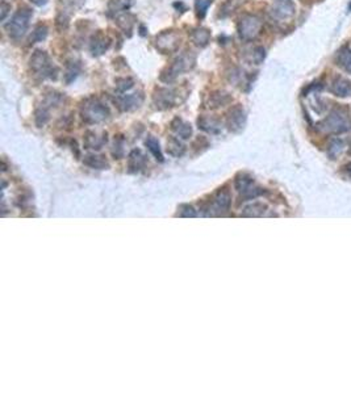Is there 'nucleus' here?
Returning <instances> with one entry per match:
<instances>
[{"instance_id": "10", "label": "nucleus", "mask_w": 351, "mask_h": 394, "mask_svg": "<svg viewBox=\"0 0 351 394\" xmlns=\"http://www.w3.org/2000/svg\"><path fill=\"white\" fill-rule=\"evenodd\" d=\"M270 12H271L272 18L276 20H289L295 15V4L292 0H275Z\"/></svg>"}, {"instance_id": "22", "label": "nucleus", "mask_w": 351, "mask_h": 394, "mask_svg": "<svg viewBox=\"0 0 351 394\" xmlns=\"http://www.w3.org/2000/svg\"><path fill=\"white\" fill-rule=\"evenodd\" d=\"M331 91L337 96H347L351 94V83L344 78H337L331 84Z\"/></svg>"}, {"instance_id": "25", "label": "nucleus", "mask_w": 351, "mask_h": 394, "mask_svg": "<svg viewBox=\"0 0 351 394\" xmlns=\"http://www.w3.org/2000/svg\"><path fill=\"white\" fill-rule=\"evenodd\" d=\"M254 184V180L251 179V176H249L247 173H238L234 179V187L240 193H244L245 190H247Z\"/></svg>"}, {"instance_id": "1", "label": "nucleus", "mask_w": 351, "mask_h": 394, "mask_svg": "<svg viewBox=\"0 0 351 394\" xmlns=\"http://www.w3.org/2000/svg\"><path fill=\"white\" fill-rule=\"evenodd\" d=\"M196 63V56L192 52H186L183 54L178 57L174 62L171 63L164 71H162L160 74V80L164 83H171L174 82L178 78V75H181L182 73L190 71L195 67Z\"/></svg>"}, {"instance_id": "8", "label": "nucleus", "mask_w": 351, "mask_h": 394, "mask_svg": "<svg viewBox=\"0 0 351 394\" xmlns=\"http://www.w3.org/2000/svg\"><path fill=\"white\" fill-rule=\"evenodd\" d=\"M230 205H232V196H230L229 190L224 187L220 188L216 192L208 209L211 211V215H213V212H216L217 215L223 216L225 212L229 211Z\"/></svg>"}, {"instance_id": "16", "label": "nucleus", "mask_w": 351, "mask_h": 394, "mask_svg": "<svg viewBox=\"0 0 351 394\" xmlns=\"http://www.w3.org/2000/svg\"><path fill=\"white\" fill-rule=\"evenodd\" d=\"M198 125L199 129H202V130L207 131V133H211V134H219L220 131H221V128H223V125H221V121H220L219 118L207 117V116L199 117Z\"/></svg>"}, {"instance_id": "12", "label": "nucleus", "mask_w": 351, "mask_h": 394, "mask_svg": "<svg viewBox=\"0 0 351 394\" xmlns=\"http://www.w3.org/2000/svg\"><path fill=\"white\" fill-rule=\"evenodd\" d=\"M143 96L139 94H133V95H118L115 99V103L117 105V108L122 112H129L139 108V105L142 104Z\"/></svg>"}, {"instance_id": "17", "label": "nucleus", "mask_w": 351, "mask_h": 394, "mask_svg": "<svg viewBox=\"0 0 351 394\" xmlns=\"http://www.w3.org/2000/svg\"><path fill=\"white\" fill-rule=\"evenodd\" d=\"M232 100H233V97L230 96L226 91H223V90L215 91V92H212L211 96H209L208 107L211 108V109H217V108H221L224 107V105L230 104L232 103Z\"/></svg>"}, {"instance_id": "5", "label": "nucleus", "mask_w": 351, "mask_h": 394, "mask_svg": "<svg viewBox=\"0 0 351 394\" xmlns=\"http://www.w3.org/2000/svg\"><path fill=\"white\" fill-rule=\"evenodd\" d=\"M181 91L171 90V88H156L153 94V104L154 107L159 111L170 109L175 107L183 100H181Z\"/></svg>"}, {"instance_id": "37", "label": "nucleus", "mask_w": 351, "mask_h": 394, "mask_svg": "<svg viewBox=\"0 0 351 394\" xmlns=\"http://www.w3.org/2000/svg\"><path fill=\"white\" fill-rule=\"evenodd\" d=\"M32 3L36 4V6H39V7H41V6H45L46 3H48V0H31Z\"/></svg>"}, {"instance_id": "11", "label": "nucleus", "mask_w": 351, "mask_h": 394, "mask_svg": "<svg viewBox=\"0 0 351 394\" xmlns=\"http://www.w3.org/2000/svg\"><path fill=\"white\" fill-rule=\"evenodd\" d=\"M111 46V38L108 37L105 33H103L101 31L96 32L90 42V50L92 53V56L99 57L103 56L108 49Z\"/></svg>"}, {"instance_id": "29", "label": "nucleus", "mask_w": 351, "mask_h": 394, "mask_svg": "<svg viewBox=\"0 0 351 394\" xmlns=\"http://www.w3.org/2000/svg\"><path fill=\"white\" fill-rule=\"evenodd\" d=\"M264 211H266V207L263 204L255 203V204H251L245 208L242 216H245V217H259V216L263 215Z\"/></svg>"}, {"instance_id": "36", "label": "nucleus", "mask_w": 351, "mask_h": 394, "mask_svg": "<svg viewBox=\"0 0 351 394\" xmlns=\"http://www.w3.org/2000/svg\"><path fill=\"white\" fill-rule=\"evenodd\" d=\"M8 10H11V6L6 3V2H3L2 3V20H6L8 15Z\"/></svg>"}, {"instance_id": "28", "label": "nucleus", "mask_w": 351, "mask_h": 394, "mask_svg": "<svg viewBox=\"0 0 351 394\" xmlns=\"http://www.w3.org/2000/svg\"><path fill=\"white\" fill-rule=\"evenodd\" d=\"M79 71H80L79 62H77V61H70V62L66 65V71H65V80H66V83L67 84L71 83V82L77 78Z\"/></svg>"}, {"instance_id": "14", "label": "nucleus", "mask_w": 351, "mask_h": 394, "mask_svg": "<svg viewBox=\"0 0 351 394\" xmlns=\"http://www.w3.org/2000/svg\"><path fill=\"white\" fill-rule=\"evenodd\" d=\"M108 142L107 131H103L101 134H98L96 131L88 130L84 134V149L88 150H100L103 146Z\"/></svg>"}, {"instance_id": "35", "label": "nucleus", "mask_w": 351, "mask_h": 394, "mask_svg": "<svg viewBox=\"0 0 351 394\" xmlns=\"http://www.w3.org/2000/svg\"><path fill=\"white\" fill-rule=\"evenodd\" d=\"M133 86H134V80H133L132 78H120V79H116V88H117L118 92H121V94L130 90Z\"/></svg>"}, {"instance_id": "33", "label": "nucleus", "mask_w": 351, "mask_h": 394, "mask_svg": "<svg viewBox=\"0 0 351 394\" xmlns=\"http://www.w3.org/2000/svg\"><path fill=\"white\" fill-rule=\"evenodd\" d=\"M213 3V0H195V10L199 19H204L207 15L209 6Z\"/></svg>"}, {"instance_id": "18", "label": "nucleus", "mask_w": 351, "mask_h": 394, "mask_svg": "<svg viewBox=\"0 0 351 394\" xmlns=\"http://www.w3.org/2000/svg\"><path fill=\"white\" fill-rule=\"evenodd\" d=\"M116 23H117V25L120 27V29H121L125 35H128V37L132 36L133 27H134V24H136V18H134L132 14H129V12H122V14L117 15Z\"/></svg>"}, {"instance_id": "27", "label": "nucleus", "mask_w": 351, "mask_h": 394, "mask_svg": "<svg viewBox=\"0 0 351 394\" xmlns=\"http://www.w3.org/2000/svg\"><path fill=\"white\" fill-rule=\"evenodd\" d=\"M338 65L343 67L346 71L351 73V50L348 48H342L337 56Z\"/></svg>"}, {"instance_id": "30", "label": "nucleus", "mask_w": 351, "mask_h": 394, "mask_svg": "<svg viewBox=\"0 0 351 394\" xmlns=\"http://www.w3.org/2000/svg\"><path fill=\"white\" fill-rule=\"evenodd\" d=\"M124 146H125V142H124V138H122L121 135L116 137L111 150L112 156H113L115 159H121L122 156H124Z\"/></svg>"}, {"instance_id": "7", "label": "nucleus", "mask_w": 351, "mask_h": 394, "mask_svg": "<svg viewBox=\"0 0 351 394\" xmlns=\"http://www.w3.org/2000/svg\"><path fill=\"white\" fill-rule=\"evenodd\" d=\"M181 45V36L175 31H164L156 36L154 40V46L162 54L175 53Z\"/></svg>"}, {"instance_id": "24", "label": "nucleus", "mask_w": 351, "mask_h": 394, "mask_svg": "<svg viewBox=\"0 0 351 394\" xmlns=\"http://www.w3.org/2000/svg\"><path fill=\"white\" fill-rule=\"evenodd\" d=\"M132 4L133 0H111L108 3V11L111 15H120L122 12H126L132 7Z\"/></svg>"}, {"instance_id": "21", "label": "nucleus", "mask_w": 351, "mask_h": 394, "mask_svg": "<svg viewBox=\"0 0 351 394\" xmlns=\"http://www.w3.org/2000/svg\"><path fill=\"white\" fill-rule=\"evenodd\" d=\"M191 40L199 48H205L211 41V32L207 28H196L192 31Z\"/></svg>"}, {"instance_id": "19", "label": "nucleus", "mask_w": 351, "mask_h": 394, "mask_svg": "<svg viewBox=\"0 0 351 394\" xmlns=\"http://www.w3.org/2000/svg\"><path fill=\"white\" fill-rule=\"evenodd\" d=\"M84 166L90 167L94 169H108L109 163L105 159V156L98 155V154H88L83 158Z\"/></svg>"}, {"instance_id": "3", "label": "nucleus", "mask_w": 351, "mask_h": 394, "mask_svg": "<svg viewBox=\"0 0 351 394\" xmlns=\"http://www.w3.org/2000/svg\"><path fill=\"white\" fill-rule=\"evenodd\" d=\"M29 63H31V69L41 78H49V79L57 78L58 69L53 65L49 56L44 50H36L33 56L31 57Z\"/></svg>"}, {"instance_id": "15", "label": "nucleus", "mask_w": 351, "mask_h": 394, "mask_svg": "<svg viewBox=\"0 0 351 394\" xmlns=\"http://www.w3.org/2000/svg\"><path fill=\"white\" fill-rule=\"evenodd\" d=\"M146 166V156L143 155L139 149H134L130 151L128 156V171L129 172H138Z\"/></svg>"}, {"instance_id": "6", "label": "nucleus", "mask_w": 351, "mask_h": 394, "mask_svg": "<svg viewBox=\"0 0 351 394\" xmlns=\"http://www.w3.org/2000/svg\"><path fill=\"white\" fill-rule=\"evenodd\" d=\"M262 20L254 15H245L238 23V35L244 41H251L257 38L262 31Z\"/></svg>"}, {"instance_id": "2", "label": "nucleus", "mask_w": 351, "mask_h": 394, "mask_svg": "<svg viewBox=\"0 0 351 394\" xmlns=\"http://www.w3.org/2000/svg\"><path fill=\"white\" fill-rule=\"evenodd\" d=\"M80 116L87 124H99L109 117V109L96 97L86 99L80 107Z\"/></svg>"}, {"instance_id": "32", "label": "nucleus", "mask_w": 351, "mask_h": 394, "mask_svg": "<svg viewBox=\"0 0 351 394\" xmlns=\"http://www.w3.org/2000/svg\"><path fill=\"white\" fill-rule=\"evenodd\" d=\"M177 216L183 218H195L198 217V212H196V209L192 207V205L182 204L179 205V208H178Z\"/></svg>"}, {"instance_id": "31", "label": "nucleus", "mask_w": 351, "mask_h": 394, "mask_svg": "<svg viewBox=\"0 0 351 394\" xmlns=\"http://www.w3.org/2000/svg\"><path fill=\"white\" fill-rule=\"evenodd\" d=\"M48 36V27L45 24H39L35 28V31L32 32L31 36V42L36 44V42H41L42 40H45Z\"/></svg>"}, {"instance_id": "9", "label": "nucleus", "mask_w": 351, "mask_h": 394, "mask_svg": "<svg viewBox=\"0 0 351 394\" xmlns=\"http://www.w3.org/2000/svg\"><path fill=\"white\" fill-rule=\"evenodd\" d=\"M245 122H246V113L240 104L230 108V111L226 113V126L230 131H234V133L241 131L244 129Z\"/></svg>"}, {"instance_id": "20", "label": "nucleus", "mask_w": 351, "mask_h": 394, "mask_svg": "<svg viewBox=\"0 0 351 394\" xmlns=\"http://www.w3.org/2000/svg\"><path fill=\"white\" fill-rule=\"evenodd\" d=\"M171 129L183 139H188L192 135V126L188 122H185L182 118L177 117L171 121Z\"/></svg>"}, {"instance_id": "34", "label": "nucleus", "mask_w": 351, "mask_h": 394, "mask_svg": "<svg viewBox=\"0 0 351 394\" xmlns=\"http://www.w3.org/2000/svg\"><path fill=\"white\" fill-rule=\"evenodd\" d=\"M264 57H266V53H264L263 48H254L250 53V57H247L246 59L250 63L259 65V63L263 62Z\"/></svg>"}, {"instance_id": "26", "label": "nucleus", "mask_w": 351, "mask_h": 394, "mask_svg": "<svg viewBox=\"0 0 351 394\" xmlns=\"http://www.w3.org/2000/svg\"><path fill=\"white\" fill-rule=\"evenodd\" d=\"M145 145H146V147L149 149V151L153 154L154 158H155L156 160L163 162V154H162V151H160L159 142H158V139H156L155 137H153V135H149V137L146 138V141H145Z\"/></svg>"}, {"instance_id": "4", "label": "nucleus", "mask_w": 351, "mask_h": 394, "mask_svg": "<svg viewBox=\"0 0 351 394\" xmlns=\"http://www.w3.org/2000/svg\"><path fill=\"white\" fill-rule=\"evenodd\" d=\"M32 10L27 7H23L14 15V18L11 19V21L6 25L10 37L18 40V38L23 37L25 35V32L28 31L29 21L32 19Z\"/></svg>"}, {"instance_id": "13", "label": "nucleus", "mask_w": 351, "mask_h": 394, "mask_svg": "<svg viewBox=\"0 0 351 394\" xmlns=\"http://www.w3.org/2000/svg\"><path fill=\"white\" fill-rule=\"evenodd\" d=\"M348 125H351V121L346 117V114L341 113L339 111H334L333 113L326 118L325 126L329 131H343L347 130Z\"/></svg>"}, {"instance_id": "23", "label": "nucleus", "mask_w": 351, "mask_h": 394, "mask_svg": "<svg viewBox=\"0 0 351 394\" xmlns=\"http://www.w3.org/2000/svg\"><path fill=\"white\" fill-rule=\"evenodd\" d=\"M167 152L174 158H181L185 155L186 146L175 137H170L167 139Z\"/></svg>"}]
</instances>
